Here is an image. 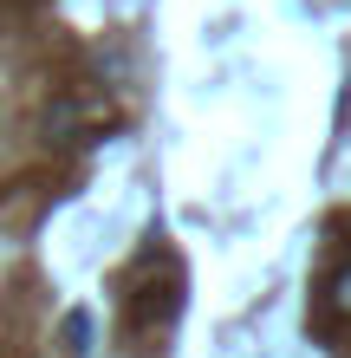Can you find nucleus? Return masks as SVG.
<instances>
[{
	"mask_svg": "<svg viewBox=\"0 0 351 358\" xmlns=\"http://www.w3.org/2000/svg\"><path fill=\"white\" fill-rule=\"evenodd\" d=\"M319 332L351 345V267H338L332 280H325V293H319Z\"/></svg>",
	"mask_w": 351,
	"mask_h": 358,
	"instance_id": "f03ea898",
	"label": "nucleus"
},
{
	"mask_svg": "<svg viewBox=\"0 0 351 358\" xmlns=\"http://www.w3.org/2000/svg\"><path fill=\"white\" fill-rule=\"evenodd\" d=\"M182 306V273L176 261H163V280H137L130 293V332H163Z\"/></svg>",
	"mask_w": 351,
	"mask_h": 358,
	"instance_id": "f257e3e1",
	"label": "nucleus"
}]
</instances>
